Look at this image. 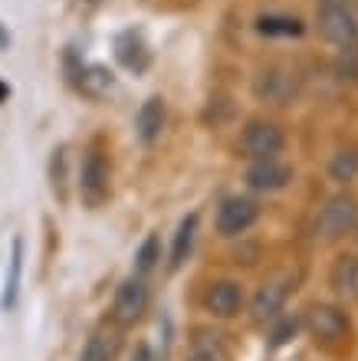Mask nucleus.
Returning a JSON list of instances; mask_svg holds the SVG:
<instances>
[{
	"instance_id": "obj_1",
	"label": "nucleus",
	"mask_w": 358,
	"mask_h": 361,
	"mask_svg": "<svg viewBox=\"0 0 358 361\" xmlns=\"http://www.w3.org/2000/svg\"><path fill=\"white\" fill-rule=\"evenodd\" d=\"M319 33L335 47H355L358 43V7L352 0H319L316 10Z\"/></svg>"
},
{
	"instance_id": "obj_23",
	"label": "nucleus",
	"mask_w": 358,
	"mask_h": 361,
	"mask_svg": "<svg viewBox=\"0 0 358 361\" xmlns=\"http://www.w3.org/2000/svg\"><path fill=\"white\" fill-rule=\"evenodd\" d=\"M191 361H224V355H214V348L198 345V348H194V355H191Z\"/></svg>"
},
{
	"instance_id": "obj_7",
	"label": "nucleus",
	"mask_w": 358,
	"mask_h": 361,
	"mask_svg": "<svg viewBox=\"0 0 358 361\" xmlns=\"http://www.w3.org/2000/svg\"><path fill=\"white\" fill-rule=\"evenodd\" d=\"M253 92L266 102H276V105H286L296 95V76L290 69L283 66H270L260 73V79L253 82Z\"/></svg>"
},
{
	"instance_id": "obj_26",
	"label": "nucleus",
	"mask_w": 358,
	"mask_h": 361,
	"mask_svg": "<svg viewBox=\"0 0 358 361\" xmlns=\"http://www.w3.org/2000/svg\"><path fill=\"white\" fill-rule=\"evenodd\" d=\"M10 95V89H7V82H0V102H4V99H7Z\"/></svg>"
},
{
	"instance_id": "obj_19",
	"label": "nucleus",
	"mask_w": 358,
	"mask_h": 361,
	"mask_svg": "<svg viewBox=\"0 0 358 361\" xmlns=\"http://www.w3.org/2000/svg\"><path fill=\"white\" fill-rule=\"evenodd\" d=\"M79 89L89 95H105L112 89V73H105L102 66H89L79 73Z\"/></svg>"
},
{
	"instance_id": "obj_11",
	"label": "nucleus",
	"mask_w": 358,
	"mask_h": 361,
	"mask_svg": "<svg viewBox=\"0 0 358 361\" xmlns=\"http://www.w3.org/2000/svg\"><path fill=\"white\" fill-rule=\"evenodd\" d=\"M286 295H290V286L283 283V279H270V283H263L260 289H256L253 295V319L256 322H270V319H276V312L283 309Z\"/></svg>"
},
{
	"instance_id": "obj_22",
	"label": "nucleus",
	"mask_w": 358,
	"mask_h": 361,
	"mask_svg": "<svg viewBox=\"0 0 358 361\" xmlns=\"http://www.w3.org/2000/svg\"><path fill=\"white\" fill-rule=\"evenodd\" d=\"M296 329H299V319L296 315H290V319H283V322L273 329V345H286L296 335Z\"/></svg>"
},
{
	"instance_id": "obj_8",
	"label": "nucleus",
	"mask_w": 358,
	"mask_h": 361,
	"mask_svg": "<svg viewBox=\"0 0 358 361\" xmlns=\"http://www.w3.org/2000/svg\"><path fill=\"white\" fill-rule=\"evenodd\" d=\"M355 200L345 197V194H339V197H332L326 207H322L319 214V233L326 240H335L342 237L345 230H352V217H355Z\"/></svg>"
},
{
	"instance_id": "obj_21",
	"label": "nucleus",
	"mask_w": 358,
	"mask_h": 361,
	"mask_svg": "<svg viewBox=\"0 0 358 361\" xmlns=\"http://www.w3.org/2000/svg\"><path fill=\"white\" fill-rule=\"evenodd\" d=\"M339 73H342V79H358V49L355 47H345V49H342Z\"/></svg>"
},
{
	"instance_id": "obj_13",
	"label": "nucleus",
	"mask_w": 358,
	"mask_h": 361,
	"mask_svg": "<svg viewBox=\"0 0 358 361\" xmlns=\"http://www.w3.org/2000/svg\"><path fill=\"white\" fill-rule=\"evenodd\" d=\"M20 273H23V240L13 237L10 247V267H7V283H4V295H0V309L10 312L20 299Z\"/></svg>"
},
{
	"instance_id": "obj_14",
	"label": "nucleus",
	"mask_w": 358,
	"mask_h": 361,
	"mask_svg": "<svg viewBox=\"0 0 358 361\" xmlns=\"http://www.w3.org/2000/svg\"><path fill=\"white\" fill-rule=\"evenodd\" d=\"M165 118H168L165 102H161L158 95H151L148 102L138 109V138H142L145 145H151L161 135V128H165Z\"/></svg>"
},
{
	"instance_id": "obj_4",
	"label": "nucleus",
	"mask_w": 358,
	"mask_h": 361,
	"mask_svg": "<svg viewBox=\"0 0 358 361\" xmlns=\"http://www.w3.org/2000/svg\"><path fill=\"white\" fill-rule=\"evenodd\" d=\"M256 217H260L256 200L230 197L220 204V210H217V230H220V237H237V233H244V230L253 227Z\"/></svg>"
},
{
	"instance_id": "obj_3",
	"label": "nucleus",
	"mask_w": 358,
	"mask_h": 361,
	"mask_svg": "<svg viewBox=\"0 0 358 361\" xmlns=\"http://www.w3.org/2000/svg\"><path fill=\"white\" fill-rule=\"evenodd\" d=\"M148 309V286H145L142 276H132V279H125L119 286V293H115V302H112V319L122 329L135 325L138 319L145 315Z\"/></svg>"
},
{
	"instance_id": "obj_15",
	"label": "nucleus",
	"mask_w": 358,
	"mask_h": 361,
	"mask_svg": "<svg viewBox=\"0 0 358 361\" xmlns=\"http://www.w3.org/2000/svg\"><path fill=\"white\" fill-rule=\"evenodd\" d=\"M194 233H198V214H188L181 220L178 233H174V247H171V269H178L188 259L191 247H194Z\"/></svg>"
},
{
	"instance_id": "obj_25",
	"label": "nucleus",
	"mask_w": 358,
	"mask_h": 361,
	"mask_svg": "<svg viewBox=\"0 0 358 361\" xmlns=\"http://www.w3.org/2000/svg\"><path fill=\"white\" fill-rule=\"evenodd\" d=\"M352 233H355V240H358V207H355V217H352Z\"/></svg>"
},
{
	"instance_id": "obj_10",
	"label": "nucleus",
	"mask_w": 358,
	"mask_h": 361,
	"mask_svg": "<svg viewBox=\"0 0 358 361\" xmlns=\"http://www.w3.org/2000/svg\"><path fill=\"white\" fill-rule=\"evenodd\" d=\"M292 180V168L276 158H266V161H253V168L246 171V184L253 190H283Z\"/></svg>"
},
{
	"instance_id": "obj_17",
	"label": "nucleus",
	"mask_w": 358,
	"mask_h": 361,
	"mask_svg": "<svg viewBox=\"0 0 358 361\" xmlns=\"http://www.w3.org/2000/svg\"><path fill=\"white\" fill-rule=\"evenodd\" d=\"M329 174L339 184H349L358 178V148H342L335 158L329 161Z\"/></svg>"
},
{
	"instance_id": "obj_2",
	"label": "nucleus",
	"mask_w": 358,
	"mask_h": 361,
	"mask_svg": "<svg viewBox=\"0 0 358 361\" xmlns=\"http://www.w3.org/2000/svg\"><path fill=\"white\" fill-rule=\"evenodd\" d=\"M286 135L280 125L273 122H250L240 135V152L244 158H253V161H266V158H276L283 152Z\"/></svg>"
},
{
	"instance_id": "obj_12",
	"label": "nucleus",
	"mask_w": 358,
	"mask_h": 361,
	"mask_svg": "<svg viewBox=\"0 0 358 361\" xmlns=\"http://www.w3.org/2000/svg\"><path fill=\"white\" fill-rule=\"evenodd\" d=\"M332 289L345 299V302H358V257H339L329 273Z\"/></svg>"
},
{
	"instance_id": "obj_18",
	"label": "nucleus",
	"mask_w": 358,
	"mask_h": 361,
	"mask_svg": "<svg viewBox=\"0 0 358 361\" xmlns=\"http://www.w3.org/2000/svg\"><path fill=\"white\" fill-rule=\"evenodd\" d=\"M256 30L263 37H299L302 23L296 17H260L256 20Z\"/></svg>"
},
{
	"instance_id": "obj_24",
	"label": "nucleus",
	"mask_w": 358,
	"mask_h": 361,
	"mask_svg": "<svg viewBox=\"0 0 358 361\" xmlns=\"http://www.w3.org/2000/svg\"><path fill=\"white\" fill-rule=\"evenodd\" d=\"M132 361H151V352H148V345H138L132 355Z\"/></svg>"
},
{
	"instance_id": "obj_20",
	"label": "nucleus",
	"mask_w": 358,
	"mask_h": 361,
	"mask_svg": "<svg viewBox=\"0 0 358 361\" xmlns=\"http://www.w3.org/2000/svg\"><path fill=\"white\" fill-rule=\"evenodd\" d=\"M158 259H161V243H158V237L151 233V237H145V243L138 247V253H135V273L138 276L151 273Z\"/></svg>"
},
{
	"instance_id": "obj_9",
	"label": "nucleus",
	"mask_w": 358,
	"mask_h": 361,
	"mask_svg": "<svg viewBox=\"0 0 358 361\" xmlns=\"http://www.w3.org/2000/svg\"><path fill=\"white\" fill-rule=\"evenodd\" d=\"M240 302H244V293L240 286L230 283V279H220V283H210L208 293H204V309L217 319H234L240 312Z\"/></svg>"
},
{
	"instance_id": "obj_16",
	"label": "nucleus",
	"mask_w": 358,
	"mask_h": 361,
	"mask_svg": "<svg viewBox=\"0 0 358 361\" xmlns=\"http://www.w3.org/2000/svg\"><path fill=\"white\" fill-rule=\"evenodd\" d=\"M115 355H119V335L115 332H95L93 338H89V345H85L83 352V361H115Z\"/></svg>"
},
{
	"instance_id": "obj_6",
	"label": "nucleus",
	"mask_w": 358,
	"mask_h": 361,
	"mask_svg": "<svg viewBox=\"0 0 358 361\" xmlns=\"http://www.w3.org/2000/svg\"><path fill=\"white\" fill-rule=\"evenodd\" d=\"M306 322H309V332L322 342H342L349 335V315L335 305H312Z\"/></svg>"
},
{
	"instance_id": "obj_5",
	"label": "nucleus",
	"mask_w": 358,
	"mask_h": 361,
	"mask_svg": "<svg viewBox=\"0 0 358 361\" xmlns=\"http://www.w3.org/2000/svg\"><path fill=\"white\" fill-rule=\"evenodd\" d=\"M79 194L89 207H99L105 197H109V164L99 152H89L83 161V171H79Z\"/></svg>"
}]
</instances>
